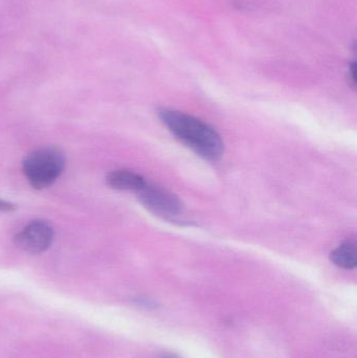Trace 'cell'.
<instances>
[{"instance_id": "2", "label": "cell", "mask_w": 357, "mask_h": 358, "mask_svg": "<svg viewBox=\"0 0 357 358\" xmlns=\"http://www.w3.org/2000/svg\"><path fill=\"white\" fill-rule=\"evenodd\" d=\"M66 166L64 152L58 147L36 149L25 157L22 171L27 182L36 189H43L56 182Z\"/></svg>"}, {"instance_id": "4", "label": "cell", "mask_w": 357, "mask_h": 358, "mask_svg": "<svg viewBox=\"0 0 357 358\" xmlns=\"http://www.w3.org/2000/svg\"><path fill=\"white\" fill-rule=\"evenodd\" d=\"M54 229L46 220H34L23 227L14 238V243L23 252L42 254L54 241Z\"/></svg>"}, {"instance_id": "8", "label": "cell", "mask_w": 357, "mask_h": 358, "mask_svg": "<svg viewBox=\"0 0 357 358\" xmlns=\"http://www.w3.org/2000/svg\"><path fill=\"white\" fill-rule=\"evenodd\" d=\"M349 80H350V84H351L352 87L356 88V62L352 63L351 66H350Z\"/></svg>"}, {"instance_id": "7", "label": "cell", "mask_w": 357, "mask_h": 358, "mask_svg": "<svg viewBox=\"0 0 357 358\" xmlns=\"http://www.w3.org/2000/svg\"><path fill=\"white\" fill-rule=\"evenodd\" d=\"M16 210V206L13 202L6 201L4 199H0V212L10 213Z\"/></svg>"}, {"instance_id": "6", "label": "cell", "mask_w": 357, "mask_h": 358, "mask_svg": "<svg viewBox=\"0 0 357 358\" xmlns=\"http://www.w3.org/2000/svg\"><path fill=\"white\" fill-rule=\"evenodd\" d=\"M331 261L337 266L344 269L356 268L357 264V252L356 241L348 240L335 248L330 255Z\"/></svg>"}, {"instance_id": "1", "label": "cell", "mask_w": 357, "mask_h": 358, "mask_svg": "<svg viewBox=\"0 0 357 358\" xmlns=\"http://www.w3.org/2000/svg\"><path fill=\"white\" fill-rule=\"evenodd\" d=\"M161 122L172 134L197 155L207 161H218L224 155L221 136L209 124L180 111L159 110Z\"/></svg>"}, {"instance_id": "5", "label": "cell", "mask_w": 357, "mask_h": 358, "mask_svg": "<svg viewBox=\"0 0 357 358\" xmlns=\"http://www.w3.org/2000/svg\"><path fill=\"white\" fill-rule=\"evenodd\" d=\"M106 182L111 189L138 193L147 181L136 172L129 170H115L107 176Z\"/></svg>"}, {"instance_id": "3", "label": "cell", "mask_w": 357, "mask_h": 358, "mask_svg": "<svg viewBox=\"0 0 357 358\" xmlns=\"http://www.w3.org/2000/svg\"><path fill=\"white\" fill-rule=\"evenodd\" d=\"M136 194L140 203L157 216L171 219L184 212V204L178 196L159 185L146 182Z\"/></svg>"}, {"instance_id": "9", "label": "cell", "mask_w": 357, "mask_h": 358, "mask_svg": "<svg viewBox=\"0 0 357 358\" xmlns=\"http://www.w3.org/2000/svg\"><path fill=\"white\" fill-rule=\"evenodd\" d=\"M163 358H177V357H163Z\"/></svg>"}]
</instances>
